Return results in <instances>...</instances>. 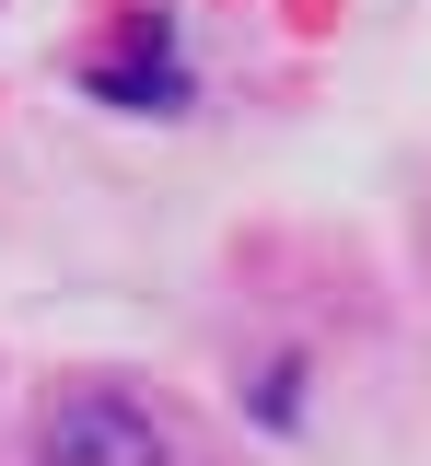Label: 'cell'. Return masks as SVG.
Wrapping results in <instances>:
<instances>
[{
    "label": "cell",
    "mask_w": 431,
    "mask_h": 466,
    "mask_svg": "<svg viewBox=\"0 0 431 466\" xmlns=\"http://www.w3.org/2000/svg\"><path fill=\"white\" fill-rule=\"evenodd\" d=\"M47 466H164V431H152V408L94 385V397L47 408Z\"/></svg>",
    "instance_id": "6da1fadb"
}]
</instances>
